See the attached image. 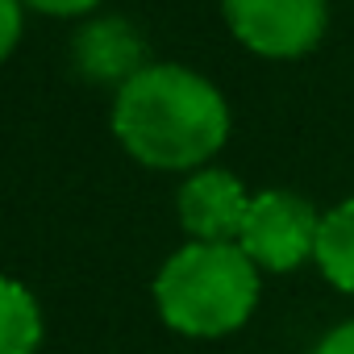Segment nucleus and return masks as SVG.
Returning <instances> with one entry per match:
<instances>
[{"label": "nucleus", "mask_w": 354, "mask_h": 354, "mask_svg": "<svg viewBox=\"0 0 354 354\" xmlns=\"http://www.w3.org/2000/svg\"><path fill=\"white\" fill-rule=\"evenodd\" d=\"M113 133L142 167L201 171L230 138V104L192 67L146 63L117 88Z\"/></svg>", "instance_id": "1"}, {"label": "nucleus", "mask_w": 354, "mask_h": 354, "mask_svg": "<svg viewBox=\"0 0 354 354\" xmlns=\"http://www.w3.org/2000/svg\"><path fill=\"white\" fill-rule=\"evenodd\" d=\"M259 267L238 242H184L154 275V308L167 329L213 342L238 333L259 308Z\"/></svg>", "instance_id": "2"}, {"label": "nucleus", "mask_w": 354, "mask_h": 354, "mask_svg": "<svg viewBox=\"0 0 354 354\" xmlns=\"http://www.w3.org/2000/svg\"><path fill=\"white\" fill-rule=\"evenodd\" d=\"M317 234H321V213L304 196H296L288 188H267V192L250 196L238 246L259 271L288 275V271H300L304 263H313Z\"/></svg>", "instance_id": "3"}, {"label": "nucleus", "mask_w": 354, "mask_h": 354, "mask_svg": "<svg viewBox=\"0 0 354 354\" xmlns=\"http://www.w3.org/2000/svg\"><path fill=\"white\" fill-rule=\"evenodd\" d=\"M230 34L263 59H300L325 34V0H221Z\"/></svg>", "instance_id": "4"}, {"label": "nucleus", "mask_w": 354, "mask_h": 354, "mask_svg": "<svg viewBox=\"0 0 354 354\" xmlns=\"http://www.w3.org/2000/svg\"><path fill=\"white\" fill-rule=\"evenodd\" d=\"M246 209H250V192L225 167L192 171L180 196H175V213H180V225L192 242H238Z\"/></svg>", "instance_id": "5"}, {"label": "nucleus", "mask_w": 354, "mask_h": 354, "mask_svg": "<svg viewBox=\"0 0 354 354\" xmlns=\"http://www.w3.org/2000/svg\"><path fill=\"white\" fill-rule=\"evenodd\" d=\"M75 67L88 80H104V84H125L129 75H138L142 63V38L121 21V17H100L92 26H84L75 34Z\"/></svg>", "instance_id": "6"}, {"label": "nucleus", "mask_w": 354, "mask_h": 354, "mask_svg": "<svg viewBox=\"0 0 354 354\" xmlns=\"http://www.w3.org/2000/svg\"><path fill=\"white\" fill-rule=\"evenodd\" d=\"M42 333L46 321L38 296L21 279L0 275V354H38Z\"/></svg>", "instance_id": "7"}, {"label": "nucleus", "mask_w": 354, "mask_h": 354, "mask_svg": "<svg viewBox=\"0 0 354 354\" xmlns=\"http://www.w3.org/2000/svg\"><path fill=\"white\" fill-rule=\"evenodd\" d=\"M317 271L346 296H354V196L321 213V234H317Z\"/></svg>", "instance_id": "8"}, {"label": "nucleus", "mask_w": 354, "mask_h": 354, "mask_svg": "<svg viewBox=\"0 0 354 354\" xmlns=\"http://www.w3.org/2000/svg\"><path fill=\"white\" fill-rule=\"evenodd\" d=\"M26 30V13H21V0H0V63L13 55V46L21 42Z\"/></svg>", "instance_id": "9"}, {"label": "nucleus", "mask_w": 354, "mask_h": 354, "mask_svg": "<svg viewBox=\"0 0 354 354\" xmlns=\"http://www.w3.org/2000/svg\"><path fill=\"white\" fill-rule=\"evenodd\" d=\"M21 5L38 9V13H50V17H84L92 13L100 0H21Z\"/></svg>", "instance_id": "10"}, {"label": "nucleus", "mask_w": 354, "mask_h": 354, "mask_svg": "<svg viewBox=\"0 0 354 354\" xmlns=\"http://www.w3.org/2000/svg\"><path fill=\"white\" fill-rule=\"evenodd\" d=\"M313 354H354V317L342 321V325H333V329L313 346Z\"/></svg>", "instance_id": "11"}]
</instances>
